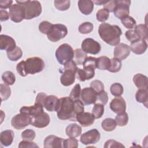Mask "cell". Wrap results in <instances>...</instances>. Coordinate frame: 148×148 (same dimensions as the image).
<instances>
[{
  "mask_svg": "<svg viewBox=\"0 0 148 148\" xmlns=\"http://www.w3.org/2000/svg\"><path fill=\"white\" fill-rule=\"evenodd\" d=\"M98 34L105 43L110 46H116L120 41L122 31L118 25L103 23L99 26Z\"/></svg>",
  "mask_w": 148,
  "mask_h": 148,
  "instance_id": "cell-1",
  "label": "cell"
},
{
  "mask_svg": "<svg viewBox=\"0 0 148 148\" xmlns=\"http://www.w3.org/2000/svg\"><path fill=\"white\" fill-rule=\"evenodd\" d=\"M56 112L57 117L60 120L76 121L74 112V101L69 97H62L59 99V105Z\"/></svg>",
  "mask_w": 148,
  "mask_h": 148,
  "instance_id": "cell-2",
  "label": "cell"
},
{
  "mask_svg": "<svg viewBox=\"0 0 148 148\" xmlns=\"http://www.w3.org/2000/svg\"><path fill=\"white\" fill-rule=\"evenodd\" d=\"M16 2L24 8L25 20H31L37 17L40 15L42 12V5L38 1H16Z\"/></svg>",
  "mask_w": 148,
  "mask_h": 148,
  "instance_id": "cell-3",
  "label": "cell"
},
{
  "mask_svg": "<svg viewBox=\"0 0 148 148\" xmlns=\"http://www.w3.org/2000/svg\"><path fill=\"white\" fill-rule=\"evenodd\" d=\"M74 50L68 43L61 45L56 50L55 56L59 64L64 65L68 61L73 60Z\"/></svg>",
  "mask_w": 148,
  "mask_h": 148,
  "instance_id": "cell-4",
  "label": "cell"
},
{
  "mask_svg": "<svg viewBox=\"0 0 148 148\" xmlns=\"http://www.w3.org/2000/svg\"><path fill=\"white\" fill-rule=\"evenodd\" d=\"M24 66L27 75H34L42 72L45 68V64L41 58L34 57L24 61Z\"/></svg>",
  "mask_w": 148,
  "mask_h": 148,
  "instance_id": "cell-5",
  "label": "cell"
},
{
  "mask_svg": "<svg viewBox=\"0 0 148 148\" xmlns=\"http://www.w3.org/2000/svg\"><path fill=\"white\" fill-rule=\"evenodd\" d=\"M68 34L67 27L62 24H52L51 28L47 34V38L53 42H57L65 38Z\"/></svg>",
  "mask_w": 148,
  "mask_h": 148,
  "instance_id": "cell-6",
  "label": "cell"
},
{
  "mask_svg": "<svg viewBox=\"0 0 148 148\" xmlns=\"http://www.w3.org/2000/svg\"><path fill=\"white\" fill-rule=\"evenodd\" d=\"M32 117L24 113H19L14 116L11 120L12 126L17 130H22L31 124Z\"/></svg>",
  "mask_w": 148,
  "mask_h": 148,
  "instance_id": "cell-7",
  "label": "cell"
},
{
  "mask_svg": "<svg viewBox=\"0 0 148 148\" xmlns=\"http://www.w3.org/2000/svg\"><path fill=\"white\" fill-rule=\"evenodd\" d=\"M81 47L86 53L94 55L98 54L101 49V45L92 38H86L83 40Z\"/></svg>",
  "mask_w": 148,
  "mask_h": 148,
  "instance_id": "cell-8",
  "label": "cell"
},
{
  "mask_svg": "<svg viewBox=\"0 0 148 148\" xmlns=\"http://www.w3.org/2000/svg\"><path fill=\"white\" fill-rule=\"evenodd\" d=\"M9 14L10 20L14 23H20L23 19H25L24 8L18 3H15L11 6L9 8Z\"/></svg>",
  "mask_w": 148,
  "mask_h": 148,
  "instance_id": "cell-9",
  "label": "cell"
},
{
  "mask_svg": "<svg viewBox=\"0 0 148 148\" xmlns=\"http://www.w3.org/2000/svg\"><path fill=\"white\" fill-rule=\"evenodd\" d=\"M101 138L99 132L95 128L92 129L81 135L80 140L84 145H93L98 142Z\"/></svg>",
  "mask_w": 148,
  "mask_h": 148,
  "instance_id": "cell-10",
  "label": "cell"
},
{
  "mask_svg": "<svg viewBox=\"0 0 148 148\" xmlns=\"http://www.w3.org/2000/svg\"><path fill=\"white\" fill-rule=\"evenodd\" d=\"M131 1L117 0V6L114 11V15L119 19L128 16L130 13V6Z\"/></svg>",
  "mask_w": 148,
  "mask_h": 148,
  "instance_id": "cell-11",
  "label": "cell"
},
{
  "mask_svg": "<svg viewBox=\"0 0 148 148\" xmlns=\"http://www.w3.org/2000/svg\"><path fill=\"white\" fill-rule=\"evenodd\" d=\"M97 93L91 87H85L81 90L80 98L84 105L95 103L97 101Z\"/></svg>",
  "mask_w": 148,
  "mask_h": 148,
  "instance_id": "cell-12",
  "label": "cell"
},
{
  "mask_svg": "<svg viewBox=\"0 0 148 148\" xmlns=\"http://www.w3.org/2000/svg\"><path fill=\"white\" fill-rule=\"evenodd\" d=\"M130 53V46L127 44L120 43L116 45L114 49V58L121 61L127 58Z\"/></svg>",
  "mask_w": 148,
  "mask_h": 148,
  "instance_id": "cell-13",
  "label": "cell"
},
{
  "mask_svg": "<svg viewBox=\"0 0 148 148\" xmlns=\"http://www.w3.org/2000/svg\"><path fill=\"white\" fill-rule=\"evenodd\" d=\"M50 121V118L47 113L43 112L40 114L32 118L31 125L38 128H42L47 127Z\"/></svg>",
  "mask_w": 148,
  "mask_h": 148,
  "instance_id": "cell-14",
  "label": "cell"
},
{
  "mask_svg": "<svg viewBox=\"0 0 148 148\" xmlns=\"http://www.w3.org/2000/svg\"><path fill=\"white\" fill-rule=\"evenodd\" d=\"M110 109L115 113L120 114L123 113L126 110V103L123 98L116 97L113 98L109 105Z\"/></svg>",
  "mask_w": 148,
  "mask_h": 148,
  "instance_id": "cell-15",
  "label": "cell"
},
{
  "mask_svg": "<svg viewBox=\"0 0 148 148\" xmlns=\"http://www.w3.org/2000/svg\"><path fill=\"white\" fill-rule=\"evenodd\" d=\"M20 112L28 115L32 118L43 112V106L40 104L35 103L33 106H23L20 109Z\"/></svg>",
  "mask_w": 148,
  "mask_h": 148,
  "instance_id": "cell-16",
  "label": "cell"
},
{
  "mask_svg": "<svg viewBox=\"0 0 148 148\" xmlns=\"http://www.w3.org/2000/svg\"><path fill=\"white\" fill-rule=\"evenodd\" d=\"M14 39L10 36L2 34L0 35V49L6 50V51H11L16 47Z\"/></svg>",
  "mask_w": 148,
  "mask_h": 148,
  "instance_id": "cell-17",
  "label": "cell"
},
{
  "mask_svg": "<svg viewBox=\"0 0 148 148\" xmlns=\"http://www.w3.org/2000/svg\"><path fill=\"white\" fill-rule=\"evenodd\" d=\"M76 119L82 127H87L94 123L95 117L91 113L83 112L76 115Z\"/></svg>",
  "mask_w": 148,
  "mask_h": 148,
  "instance_id": "cell-18",
  "label": "cell"
},
{
  "mask_svg": "<svg viewBox=\"0 0 148 148\" xmlns=\"http://www.w3.org/2000/svg\"><path fill=\"white\" fill-rule=\"evenodd\" d=\"M64 139L57 136L50 135L47 136L44 140V147L56 148L63 147Z\"/></svg>",
  "mask_w": 148,
  "mask_h": 148,
  "instance_id": "cell-19",
  "label": "cell"
},
{
  "mask_svg": "<svg viewBox=\"0 0 148 148\" xmlns=\"http://www.w3.org/2000/svg\"><path fill=\"white\" fill-rule=\"evenodd\" d=\"M59 105V99L57 97L50 95H47L44 101L43 107L49 112L57 111Z\"/></svg>",
  "mask_w": 148,
  "mask_h": 148,
  "instance_id": "cell-20",
  "label": "cell"
},
{
  "mask_svg": "<svg viewBox=\"0 0 148 148\" xmlns=\"http://www.w3.org/2000/svg\"><path fill=\"white\" fill-rule=\"evenodd\" d=\"M130 49L136 54H142L144 53L147 48V44L145 40L139 39L134 42L131 43Z\"/></svg>",
  "mask_w": 148,
  "mask_h": 148,
  "instance_id": "cell-21",
  "label": "cell"
},
{
  "mask_svg": "<svg viewBox=\"0 0 148 148\" xmlns=\"http://www.w3.org/2000/svg\"><path fill=\"white\" fill-rule=\"evenodd\" d=\"M76 72L70 70H64L60 77V82L64 86H69L75 81Z\"/></svg>",
  "mask_w": 148,
  "mask_h": 148,
  "instance_id": "cell-22",
  "label": "cell"
},
{
  "mask_svg": "<svg viewBox=\"0 0 148 148\" xmlns=\"http://www.w3.org/2000/svg\"><path fill=\"white\" fill-rule=\"evenodd\" d=\"M78 8L82 13L89 15L94 9V3L91 0H80L78 1Z\"/></svg>",
  "mask_w": 148,
  "mask_h": 148,
  "instance_id": "cell-23",
  "label": "cell"
},
{
  "mask_svg": "<svg viewBox=\"0 0 148 148\" xmlns=\"http://www.w3.org/2000/svg\"><path fill=\"white\" fill-rule=\"evenodd\" d=\"M14 134L12 130H7L3 131L0 134L1 143L4 146H9L13 142Z\"/></svg>",
  "mask_w": 148,
  "mask_h": 148,
  "instance_id": "cell-24",
  "label": "cell"
},
{
  "mask_svg": "<svg viewBox=\"0 0 148 148\" xmlns=\"http://www.w3.org/2000/svg\"><path fill=\"white\" fill-rule=\"evenodd\" d=\"M133 82L138 89H147V77L141 73H137L133 77Z\"/></svg>",
  "mask_w": 148,
  "mask_h": 148,
  "instance_id": "cell-25",
  "label": "cell"
},
{
  "mask_svg": "<svg viewBox=\"0 0 148 148\" xmlns=\"http://www.w3.org/2000/svg\"><path fill=\"white\" fill-rule=\"evenodd\" d=\"M82 131V127L76 123L70 124L65 128V133L69 138L78 137L81 135Z\"/></svg>",
  "mask_w": 148,
  "mask_h": 148,
  "instance_id": "cell-26",
  "label": "cell"
},
{
  "mask_svg": "<svg viewBox=\"0 0 148 148\" xmlns=\"http://www.w3.org/2000/svg\"><path fill=\"white\" fill-rule=\"evenodd\" d=\"M135 98L137 102L143 103L147 108L148 101L147 89H139L136 92Z\"/></svg>",
  "mask_w": 148,
  "mask_h": 148,
  "instance_id": "cell-27",
  "label": "cell"
},
{
  "mask_svg": "<svg viewBox=\"0 0 148 148\" xmlns=\"http://www.w3.org/2000/svg\"><path fill=\"white\" fill-rule=\"evenodd\" d=\"M110 65V59L106 56H101L97 58V68L100 70H108Z\"/></svg>",
  "mask_w": 148,
  "mask_h": 148,
  "instance_id": "cell-28",
  "label": "cell"
},
{
  "mask_svg": "<svg viewBox=\"0 0 148 148\" xmlns=\"http://www.w3.org/2000/svg\"><path fill=\"white\" fill-rule=\"evenodd\" d=\"M87 57V53L83 51L82 49H76L74 50L73 61L76 65H82L83 62Z\"/></svg>",
  "mask_w": 148,
  "mask_h": 148,
  "instance_id": "cell-29",
  "label": "cell"
},
{
  "mask_svg": "<svg viewBox=\"0 0 148 148\" xmlns=\"http://www.w3.org/2000/svg\"><path fill=\"white\" fill-rule=\"evenodd\" d=\"M6 54L9 60L12 61H16L21 58L23 51L20 47L16 46L13 50L6 51Z\"/></svg>",
  "mask_w": 148,
  "mask_h": 148,
  "instance_id": "cell-30",
  "label": "cell"
},
{
  "mask_svg": "<svg viewBox=\"0 0 148 148\" xmlns=\"http://www.w3.org/2000/svg\"><path fill=\"white\" fill-rule=\"evenodd\" d=\"M134 31L139 36L140 39L147 40L148 37V29L146 24H139L136 25Z\"/></svg>",
  "mask_w": 148,
  "mask_h": 148,
  "instance_id": "cell-31",
  "label": "cell"
},
{
  "mask_svg": "<svg viewBox=\"0 0 148 148\" xmlns=\"http://www.w3.org/2000/svg\"><path fill=\"white\" fill-rule=\"evenodd\" d=\"M101 127L105 131H112L117 127L115 120L111 118H106L104 119L101 123Z\"/></svg>",
  "mask_w": 148,
  "mask_h": 148,
  "instance_id": "cell-32",
  "label": "cell"
},
{
  "mask_svg": "<svg viewBox=\"0 0 148 148\" xmlns=\"http://www.w3.org/2000/svg\"><path fill=\"white\" fill-rule=\"evenodd\" d=\"M2 79L5 84L11 86L16 81V77L12 71H8L2 74Z\"/></svg>",
  "mask_w": 148,
  "mask_h": 148,
  "instance_id": "cell-33",
  "label": "cell"
},
{
  "mask_svg": "<svg viewBox=\"0 0 148 148\" xmlns=\"http://www.w3.org/2000/svg\"><path fill=\"white\" fill-rule=\"evenodd\" d=\"M117 125L120 127H124L126 125L128 122V114L124 112L123 113L117 114L115 117L114 119Z\"/></svg>",
  "mask_w": 148,
  "mask_h": 148,
  "instance_id": "cell-34",
  "label": "cell"
},
{
  "mask_svg": "<svg viewBox=\"0 0 148 148\" xmlns=\"http://www.w3.org/2000/svg\"><path fill=\"white\" fill-rule=\"evenodd\" d=\"M121 66V61L116 58H113L110 60V65L108 71L112 73H116L120 71Z\"/></svg>",
  "mask_w": 148,
  "mask_h": 148,
  "instance_id": "cell-35",
  "label": "cell"
},
{
  "mask_svg": "<svg viewBox=\"0 0 148 148\" xmlns=\"http://www.w3.org/2000/svg\"><path fill=\"white\" fill-rule=\"evenodd\" d=\"M11 95V89L8 85L5 84H0V95L1 101L7 100Z\"/></svg>",
  "mask_w": 148,
  "mask_h": 148,
  "instance_id": "cell-36",
  "label": "cell"
},
{
  "mask_svg": "<svg viewBox=\"0 0 148 148\" xmlns=\"http://www.w3.org/2000/svg\"><path fill=\"white\" fill-rule=\"evenodd\" d=\"M111 94L114 97H120L124 91L123 86L119 83H114L112 84L110 87Z\"/></svg>",
  "mask_w": 148,
  "mask_h": 148,
  "instance_id": "cell-37",
  "label": "cell"
},
{
  "mask_svg": "<svg viewBox=\"0 0 148 148\" xmlns=\"http://www.w3.org/2000/svg\"><path fill=\"white\" fill-rule=\"evenodd\" d=\"M104 113V105L101 103H95L92 110V114L95 119L101 118Z\"/></svg>",
  "mask_w": 148,
  "mask_h": 148,
  "instance_id": "cell-38",
  "label": "cell"
},
{
  "mask_svg": "<svg viewBox=\"0 0 148 148\" xmlns=\"http://www.w3.org/2000/svg\"><path fill=\"white\" fill-rule=\"evenodd\" d=\"M54 5L57 10L60 11H65L69 8L71 5V1L69 0L54 1Z\"/></svg>",
  "mask_w": 148,
  "mask_h": 148,
  "instance_id": "cell-39",
  "label": "cell"
},
{
  "mask_svg": "<svg viewBox=\"0 0 148 148\" xmlns=\"http://www.w3.org/2000/svg\"><path fill=\"white\" fill-rule=\"evenodd\" d=\"M94 28L92 23L90 22H84L81 24L78 28V30L80 34H87L90 33Z\"/></svg>",
  "mask_w": 148,
  "mask_h": 148,
  "instance_id": "cell-40",
  "label": "cell"
},
{
  "mask_svg": "<svg viewBox=\"0 0 148 148\" xmlns=\"http://www.w3.org/2000/svg\"><path fill=\"white\" fill-rule=\"evenodd\" d=\"M121 23L123 24V25L127 28L128 29H132L134 28H135V27L136 26V21L135 20V19L130 16H127L124 18H123L121 20Z\"/></svg>",
  "mask_w": 148,
  "mask_h": 148,
  "instance_id": "cell-41",
  "label": "cell"
},
{
  "mask_svg": "<svg viewBox=\"0 0 148 148\" xmlns=\"http://www.w3.org/2000/svg\"><path fill=\"white\" fill-rule=\"evenodd\" d=\"M81 90L80 85L79 84H76L72 89L69 94V98L73 101L79 99Z\"/></svg>",
  "mask_w": 148,
  "mask_h": 148,
  "instance_id": "cell-42",
  "label": "cell"
},
{
  "mask_svg": "<svg viewBox=\"0 0 148 148\" xmlns=\"http://www.w3.org/2000/svg\"><path fill=\"white\" fill-rule=\"evenodd\" d=\"M109 17V12L105 9H100L96 13V18L99 22H105Z\"/></svg>",
  "mask_w": 148,
  "mask_h": 148,
  "instance_id": "cell-43",
  "label": "cell"
},
{
  "mask_svg": "<svg viewBox=\"0 0 148 148\" xmlns=\"http://www.w3.org/2000/svg\"><path fill=\"white\" fill-rule=\"evenodd\" d=\"M36 136L35 132L31 129H27L22 132L21 137L24 140L32 141Z\"/></svg>",
  "mask_w": 148,
  "mask_h": 148,
  "instance_id": "cell-44",
  "label": "cell"
},
{
  "mask_svg": "<svg viewBox=\"0 0 148 148\" xmlns=\"http://www.w3.org/2000/svg\"><path fill=\"white\" fill-rule=\"evenodd\" d=\"M97 58L88 57L85 59L82 65L83 68H92L95 69L97 68Z\"/></svg>",
  "mask_w": 148,
  "mask_h": 148,
  "instance_id": "cell-45",
  "label": "cell"
},
{
  "mask_svg": "<svg viewBox=\"0 0 148 148\" xmlns=\"http://www.w3.org/2000/svg\"><path fill=\"white\" fill-rule=\"evenodd\" d=\"M78 147V141L75 138H69L64 139L63 142V147L65 148H77Z\"/></svg>",
  "mask_w": 148,
  "mask_h": 148,
  "instance_id": "cell-46",
  "label": "cell"
},
{
  "mask_svg": "<svg viewBox=\"0 0 148 148\" xmlns=\"http://www.w3.org/2000/svg\"><path fill=\"white\" fill-rule=\"evenodd\" d=\"M52 24L47 21H43L39 25V30L41 33L47 35L50 31Z\"/></svg>",
  "mask_w": 148,
  "mask_h": 148,
  "instance_id": "cell-47",
  "label": "cell"
},
{
  "mask_svg": "<svg viewBox=\"0 0 148 148\" xmlns=\"http://www.w3.org/2000/svg\"><path fill=\"white\" fill-rule=\"evenodd\" d=\"M90 87H91L97 93L104 90L105 88L103 83L99 80H94L91 82L90 84Z\"/></svg>",
  "mask_w": 148,
  "mask_h": 148,
  "instance_id": "cell-48",
  "label": "cell"
},
{
  "mask_svg": "<svg viewBox=\"0 0 148 148\" xmlns=\"http://www.w3.org/2000/svg\"><path fill=\"white\" fill-rule=\"evenodd\" d=\"M125 35L126 38L128 41H130L131 43L134 42L139 39H140L139 36L138 35V34L135 32L134 29H129L125 33Z\"/></svg>",
  "mask_w": 148,
  "mask_h": 148,
  "instance_id": "cell-49",
  "label": "cell"
},
{
  "mask_svg": "<svg viewBox=\"0 0 148 148\" xmlns=\"http://www.w3.org/2000/svg\"><path fill=\"white\" fill-rule=\"evenodd\" d=\"M97 101H99L100 103L103 105H106L108 101V93L105 90L97 93Z\"/></svg>",
  "mask_w": 148,
  "mask_h": 148,
  "instance_id": "cell-50",
  "label": "cell"
},
{
  "mask_svg": "<svg viewBox=\"0 0 148 148\" xmlns=\"http://www.w3.org/2000/svg\"><path fill=\"white\" fill-rule=\"evenodd\" d=\"M103 9L109 12H114L117 6V0L108 1L103 5Z\"/></svg>",
  "mask_w": 148,
  "mask_h": 148,
  "instance_id": "cell-51",
  "label": "cell"
},
{
  "mask_svg": "<svg viewBox=\"0 0 148 148\" xmlns=\"http://www.w3.org/2000/svg\"><path fill=\"white\" fill-rule=\"evenodd\" d=\"M84 104L80 99L74 101V112L76 116L77 114L84 112Z\"/></svg>",
  "mask_w": 148,
  "mask_h": 148,
  "instance_id": "cell-52",
  "label": "cell"
},
{
  "mask_svg": "<svg viewBox=\"0 0 148 148\" xmlns=\"http://www.w3.org/2000/svg\"><path fill=\"white\" fill-rule=\"evenodd\" d=\"M104 148H112V147H124V146L113 139H109L107 140L104 145Z\"/></svg>",
  "mask_w": 148,
  "mask_h": 148,
  "instance_id": "cell-53",
  "label": "cell"
},
{
  "mask_svg": "<svg viewBox=\"0 0 148 148\" xmlns=\"http://www.w3.org/2000/svg\"><path fill=\"white\" fill-rule=\"evenodd\" d=\"M18 147L22 148H36L39 147V146L34 142L32 141H28V140H22L20 142L18 145Z\"/></svg>",
  "mask_w": 148,
  "mask_h": 148,
  "instance_id": "cell-54",
  "label": "cell"
},
{
  "mask_svg": "<svg viewBox=\"0 0 148 148\" xmlns=\"http://www.w3.org/2000/svg\"><path fill=\"white\" fill-rule=\"evenodd\" d=\"M16 71L21 76L25 77L27 74L26 73L24 66V61H21L18 63L16 65Z\"/></svg>",
  "mask_w": 148,
  "mask_h": 148,
  "instance_id": "cell-55",
  "label": "cell"
},
{
  "mask_svg": "<svg viewBox=\"0 0 148 148\" xmlns=\"http://www.w3.org/2000/svg\"><path fill=\"white\" fill-rule=\"evenodd\" d=\"M77 69V65L73 60L68 61L64 65V70H70L75 72H76Z\"/></svg>",
  "mask_w": 148,
  "mask_h": 148,
  "instance_id": "cell-56",
  "label": "cell"
},
{
  "mask_svg": "<svg viewBox=\"0 0 148 148\" xmlns=\"http://www.w3.org/2000/svg\"><path fill=\"white\" fill-rule=\"evenodd\" d=\"M85 72L86 80H90L94 77L95 75V69L92 68H83Z\"/></svg>",
  "mask_w": 148,
  "mask_h": 148,
  "instance_id": "cell-57",
  "label": "cell"
},
{
  "mask_svg": "<svg viewBox=\"0 0 148 148\" xmlns=\"http://www.w3.org/2000/svg\"><path fill=\"white\" fill-rule=\"evenodd\" d=\"M76 77L81 82H84L86 80L85 72L83 70V69L78 68L76 72Z\"/></svg>",
  "mask_w": 148,
  "mask_h": 148,
  "instance_id": "cell-58",
  "label": "cell"
},
{
  "mask_svg": "<svg viewBox=\"0 0 148 148\" xmlns=\"http://www.w3.org/2000/svg\"><path fill=\"white\" fill-rule=\"evenodd\" d=\"M47 95L44 93V92H39L38 94L36 97V99H35V102L36 103H39L42 105L43 106V103L45 101V99L46 98V97Z\"/></svg>",
  "mask_w": 148,
  "mask_h": 148,
  "instance_id": "cell-59",
  "label": "cell"
},
{
  "mask_svg": "<svg viewBox=\"0 0 148 148\" xmlns=\"http://www.w3.org/2000/svg\"><path fill=\"white\" fill-rule=\"evenodd\" d=\"M13 1L12 0H1L0 1V8L1 9L10 8L12 5Z\"/></svg>",
  "mask_w": 148,
  "mask_h": 148,
  "instance_id": "cell-60",
  "label": "cell"
},
{
  "mask_svg": "<svg viewBox=\"0 0 148 148\" xmlns=\"http://www.w3.org/2000/svg\"><path fill=\"white\" fill-rule=\"evenodd\" d=\"M9 14L8 12L5 10L1 9L0 10V21H5L8 20L9 18Z\"/></svg>",
  "mask_w": 148,
  "mask_h": 148,
  "instance_id": "cell-61",
  "label": "cell"
},
{
  "mask_svg": "<svg viewBox=\"0 0 148 148\" xmlns=\"http://www.w3.org/2000/svg\"><path fill=\"white\" fill-rule=\"evenodd\" d=\"M108 1H101V0H97V1H92L94 3H95L97 5H103Z\"/></svg>",
  "mask_w": 148,
  "mask_h": 148,
  "instance_id": "cell-62",
  "label": "cell"
}]
</instances>
